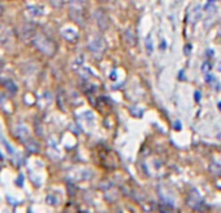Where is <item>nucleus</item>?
Masks as SVG:
<instances>
[{
	"mask_svg": "<svg viewBox=\"0 0 221 213\" xmlns=\"http://www.w3.org/2000/svg\"><path fill=\"white\" fill-rule=\"evenodd\" d=\"M175 128H176V129H177V130H179V129H181V126H180V121H176V123H175Z\"/></svg>",
	"mask_w": 221,
	"mask_h": 213,
	"instance_id": "obj_15",
	"label": "nucleus"
},
{
	"mask_svg": "<svg viewBox=\"0 0 221 213\" xmlns=\"http://www.w3.org/2000/svg\"><path fill=\"white\" fill-rule=\"evenodd\" d=\"M70 9H85V0H69Z\"/></svg>",
	"mask_w": 221,
	"mask_h": 213,
	"instance_id": "obj_6",
	"label": "nucleus"
},
{
	"mask_svg": "<svg viewBox=\"0 0 221 213\" xmlns=\"http://www.w3.org/2000/svg\"><path fill=\"white\" fill-rule=\"evenodd\" d=\"M207 54H208L210 57H211V56L213 57V50H211V49H208V50H207Z\"/></svg>",
	"mask_w": 221,
	"mask_h": 213,
	"instance_id": "obj_16",
	"label": "nucleus"
},
{
	"mask_svg": "<svg viewBox=\"0 0 221 213\" xmlns=\"http://www.w3.org/2000/svg\"><path fill=\"white\" fill-rule=\"evenodd\" d=\"M32 44L40 50L43 54H46V56L50 57V56H53L54 52H56L54 43L50 40L47 35H44V34L36 32L34 35V38H32Z\"/></svg>",
	"mask_w": 221,
	"mask_h": 213,
	"instance_id": "obj_1",
	"label": "nucleus"
},
{
	"mask_svg": "<svg viewBox=\"0 0 221 213\" xmlns=\"http://www.w3.org/2000/svg\"><path fill=\"white\" fill-rule=\"evenodd\" d=\"M94 19H96V23L98 25V27L101 28V30H106V28L109 27V18L102 9H97L94 12Z\"/></svg>",
	"mask_w": 221,
	"mask_h": 213,
	"instance_id": "obj_3",
	"label": "nucleus"
},
{
	"mask_svg": "<svg viewBox=\"0 0 221 213\" xmlns=\"http://www.w3.org/2000/svg\"><path fill=\"white\" fill-rule=\"evenodd\" d=\"M146 48H147V53H151L153 52V43H151V38L147 36L146 39Z\"/></svg>",
	"mask_w": 221,
	"mask_h": 213,
	"instance_id": "obj_10",
	"label": "nucleus"
},
{
	"mask_svg": "<svg viewBox=\"0 0 221 213\" xmlns=\"http://www.w3.org/2000/svg\"><path fill=\"white\" fill-rule=\"evenodd\" d=\"M88 49L96 58L102 57L106 50V44L104 38L100 35H92L88 40Z\"/></svg>",
	"mask_w": 221,
	"mask_h": 213,
	"instance_id": "obj_2",
	"label": "nucleus"
},
{
	"mask_svg": "<svg viewBox=\"0 0 221 213\" xmlns=\"http://www.w3.org/2000/svg\"><path fill=\"white\" fill-rule=\"evenodd\" d=\"M213 2H216V0H208V4H211V3H213Z\"/></svg>",
	"mask_w": 221,
	"mask_h": 213,
	"instance_id": "obj_19",
	"label": "nucleus"
},
{
	"mask_svg": "<svg viewBox=\"0 0 221 213\" xmlns=\"http://www.w3.org/2000/svg\"><path fill=\"white\" fill-rule=\"evenodd\" d=\"M124 38H126V41H127L128 45L133 47L135 44H136V36H135L133 31H132L131 28H128V30L126 31V34H124Z\"/></svg>",
	"mask_w": 221,
	"mask_h": 213,
	"instance_id": "obj_7",
	"label": "nucleus"
},
{
	"mask_svg": "<svg viewBox=\"0 0 221 213\" xmlns=\"http://www.w3.org/2000/svg\"><path fill=\"white\" fill-rule=\"evenodd\" d=\"M8 40V30H5L4 26L0 25V44H4Z\"/></svg>",
	"mask_w": 221,
	"mask_h": 213,
	"instance_id": "obj_9",
	"label": "nucleus"
},
{
	"mask_svg": "<svg viewBox=\"0 0 221 213\" xmlns=\"http://www.w3.org/2000/svg\"><path fill=\"white\" fill-rule=\"evenodd\" d=\"M217 70L221 72V61H220V62H219V65H217Z\"/></svg>",
	"mask_w": 221,
	"mask_h": 213,
	"instance_id": "obj_17",
	"label": "nucleus"
},
{
	"mask_svg": "<svg viewBox=\"0 0 221 213\" xmlns=\"http://www.w3.org/2000/svg\"><path fill=\"white\" fill-rule=\"evenodd\" d=\"M6 105V98L4 97V94L0 92V107L2 109H4V106Z\"/></svg>",
	"mask_w": 221,
	"mask_h": 213,
	"instance_id": "obj_11",
	"label": "nucleus"
},
{
	"mask_svg": "<svg viewBox=\"0 0 221 213\" xmlns=\"http://www.w3.org/2000/svg\"><path fill=\"white\" fill-rule=\"evenodd\" d=\"M61 35H62V38H65L66 40L72 41L74 39H76L78 31L75 30V28H72V26H65L61 30Z\"/></svg>",
	"mask_w": 221,
	"mask_h": 213,
	"instance_id": "obj_4",
	"label": "nucleus"
},
{
	"mask_svg": "<svg viewBox=\"0 0 221 213\" xmlns=\"http://www.w3.org/2000/svg\"><path fill=\"white\" fill-rule=\"evenodd\" d=\"M20 34H21V36H22V39H24V40H30V39L32 40L34 35H35L36 32H35V30H34V27L28 26V25H25V26L21 27Z\"/></svg>",
	"mask_w": 221,
	"mask_h": 213,
	"instance_id": "obj_5",
	"label": "nucleus"
},
{
	"mask_svg": "<svg viewBox=\"0 0 221 213\" xmlns=\"http://www.w3.org/2000/svg\"><path fill=\"white\" fill-rule=\"evenodd\" d=\"M217 107H219V110H220V111H221V101L219 102V105H217Z\"/></svg>",
	"mask_w": 221,
	"mask_h": 213,
	"instance_id": "obj_18",
	"label": "nucleus"
},
{
	"mask_svg": "<svg viewBox=\"0 0 221 213\" xmlns=\"http://www.w3.org/2000/svg\"><path fill=\"white\" fill-rule=\"evenodd\" d=\"M199 100H201V93L199 92H195V101L199 102Z\"/></svg>",
	"mask_w": 221,
	"mask_h": 213,
	"instance_id": "obj_13",
	"label": "nucleus"
},
{
	"mask_svg": "<svg viewBox=\"0 0 221 213\" xmlns=\"http://www.w3.org/2000/svg\"><path fill=\"white\" fill-rule=\"evenodd\" d=\"M217 137H219V139H221V133H220V134H219Z\"/></svg>",
	"mask_w": 221,
	"mask_h": 213,
	"instance_id": "obj_20",
	"label": "nucleus"
},
{
	"mask_svg": "<svg viewBox=\"0 0 221 213\" xmlns=\"http://www.w3.org/2000/svg\"><path fill=\"white\" fill-rule=\"evenodd\" d=\"M201 71L203 72L204 75H208L210 72L212 71V65H211L208 61H204V62L202 63V66H201Z\"/></svg>",
	"mask_w": 221,
	"mask_h": 213,
	"instance_id": "obj_8",
	"label": "nucleus"
},
{
	"mask_svg": "<svg viewBox=\"0 0 221 213\" xmlns=\"http://www.w3.org/2000/svg\"><path fill=\"white\" fill-rule=\"evenodd\" d=\"M49 2L54 6V8H60L61 4H62V0H49Z\"/></svg>",
	"mask_w": 221,
	"mask_h": 213,
	"instance_id": "obj_12",
	"label": "nucleus"
},
{
	"mask_svg": "<svg viewBox=\"0 0 221 213\" xmlns=\"http://www.w3.org/2000/svg\"><path fill=\"white\" fill-rule=\"evenodd\" d=\"M190 49H191V47H190V45H186V47H185V54H186V56L190 53V52H189Z\"/></svg>",
	"mask_w": 221,
	"mask_h": 213,
	"instance_id": "obj_14",
	"label": "nucleus"
}]
</instances>
